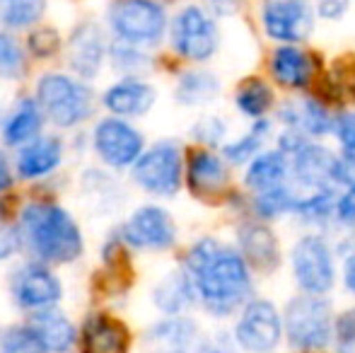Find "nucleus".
<instances>
[{"mask_svg": "<svg viewBox=\"0 0 355 353\" xmlns=\"http://www.w3.org/2000/svg\"><path fill=\"white\" fill-rule=\"evenodd\" d=\"M271 76L278 85L290 89H302L312 83L314 61L307 51L295 44H283L271 56Z\"/></svg>", "mask_w": 355, "mask_h": 353, "instance_id": "18", "label": "nucleus"}, {"mask_svg": "<svg viewBox=\"0 0 355 353\" xmlns=\"http://www.w3.org/2000/svg\"><path fill=\"white\" fill-rule=\"evenodd\" d=\"M234 102L239 112L247 117H263L273 107V92L261 78H247L239 83Z\"/></svg>", "mask_w": 355, "mask_h": 353, "instance_id": "29", "label": "nucleus"}, {"mask_svg": "<svg viewBox=\"0 0 355 353\" xmlns=\"http://www.w3.org/2000/svg\"><path fill=\"white\" fill-rule=\"evenodd\" d=\"M239 10V0H206V12L211 17H232Z\"/></svg>", "mask_w": 355, "mask_h": 353, "instance_id": "45", "label": "nucleus"}, {"mask_svg": "<svg viewBox=\"0 0 355 353\" xmlns=\"http://www.w3.org/2000/svg\"><path fill=\"white\" fill-rule=\"evenodd\" d=\"M268 133H271V123L257 121L247 136H242L234 143H227V146L223 148V155L227 157L230 162H234V165H244V162H249L254 155H257L259 148H261V143L266 141Z\"/></svg>", "mask_w": 355, "mask_h": 353, "instance_id": "31", "label": "nucleus"}, {"mask_svg": "<svg viewBox=\"0 0 355 353\" xmlns=\"http://www.w3.org/2000/svg\"><path fill=\"white\" fill-rule=\"evenodd\" d=\"M187 273L203 307L215 317L232 315L252 293L247 261L213 237H203L189 250Z\"/></svg>", "mask_w": 355, "mask_h": 353, "instance_id": "1", "label": "nucleus"}, {"mask_svg": "<svg viewBox=\"0 0 355 353\" xmlns=\"http://www.w3.org/2000/svg\"><path fill=\"white\" fill-rule=\"evenodd\" d=\"M10 184H12V172H10L8 157H5L3 153H0V191L10 189Z\"/></svg>", "mask_w": 355, "mask_h": 353, "instance_id": "46", "label": "nucleus"}, {"mask_svg": "<svg viewBox=\"0 0 355 353\" xmlns=\"http://www.w3.org/2000/svg\"><path fill=\"white\" fill-rule=\"evenodd\" d=\"M196 353H237L232 346V341L225 339V334H218V336H211V339H203L198 344Z\"/></svg>", "mask_w": 355, "mask_h": 353, "instance_id": "44", "label": "nucleus"}, {"mask_svg": "<svg viewBox=\"0 0 355 353\" xmlns=\"http://www.w3.org/2000/svg\"><path fill=\"white\" fill-rule=\"evenodd\" d=\"M63 160V143L53 136L32 138L24 143L17 155V172L22 179H39L46 177L61 165Z\"/></svg>", "mask_w": 355, "mask_h": 353, "instance_id": "19", "label": "nucleus"}, {"mask_svg": "<svg viewBox=\"0 0 355 353\" xmlns=\"http://www.w3.org/2000/svg\"><path fill=\"white\" fill-rule=\"evenodd\" d=\"M37 104L58 128H73L92 117L94 92L71 76L46 73L37 83Z\"/></svg>", "mask_w": 355, "mask_h": 353, "instance_id": "3", "label": "nucleus"}, {"mask_svg": "<svg viewBox=\"0 0 355 353\" xmlns=\"http://www.w3.org/2000/svg\"><path fill=\"white\" fill-rule=\"evenodd\" d=\"M285 334L300 351H319L334 334L331 305L317 295L293 298L285 307Z\"/></svg>", "mask_w": 355, "mask_h": 353, "instance_id": "4", "label": "nucleus"}, {"mask_svg": "<svg viewBox=\"0 0 355 353\" xmlns=\"http://www.w3.org/2000/svg\"><path fill=\"white\" fill-rule=\"evenodd\" d=\"M193 298H196V291H193V283L187 271L184 273L177 271V273L164 276L153 293L155 305H157L164 315H182L187 307L193 305Z\"/></svg>", "mask_w": 355, "mask_h": 353, "instance_id": "25", "label": "nucleus"}, {"mask_svg": "<svg viewBox=\"0 0 355 353\" xmlns=\"http://www.w3.org/2000/svg\"><path fill=\"white\" fill-rule=\"evenodd\" d=\"M0 353H46L29 325H15L0 336Z\"/></svg>", "mask_w": 355, "mask_h": 353, "instance_id": "33", "label": "nucleus"}, {"mask_svg": "<svg viewBox=\"0 0 355 353\" xmlns=\"http://www.w3.org/2000/svg\"><path fill=\"white\" fill-rule=\"evenodd\" d=\"M112 63L119 68V71L123 73H138V71H145L148 68V56L145 53L138 51V46H133V44H116V46L112 49Z\"/></svg>", "mask_w": 355, "mask_h": 353, "instance_id": "36", "label": "nucleus"}, {"mask_svg": "<svg viewBox=\"0 0 355 353\" xmlns=\"http://www.w3.org/2000/svg\"><path fill=\"white\" fill-rule=\"evenodd\" d=\"M331 339L336 341L338 353H355V307L346 310L336 320Z\"/></svg>", "mask_w": 355, "mask_h": 353, "instance_id": "38", "label": "nucleus"}, {"mask_svg": "<svg viewBox=\"0 0 355 353\" xmlns=\"http://www.w3.org/2000/svg\"><path fill=\"white\" fill-rule=\"evenodd\" d=\"M29 327L39 336L46 353H68L75 346V341H78L75 325L63 312H56L53 307L37 312L32 317V322H29Z\"/></svg>", "mask_w": 355, "mask_h": 353, "instance_id": "22", "label": "nucleus"}, {"mask_svg": "<svg viewBox=\"0 0 355 353\" xmlns=\"http://www.w3.org/2000/svg\"><path fill=\"white\" fill-rule=\"evenodd\" d=\"M283 322L273 302L254 300L244 307L234 329V339L249 353H271L281 344Z\"/></svg>", "mask_w": 355, "mask_h": 353, "instance_id": "11", "label": "nucleus"}, {"mask_svg": "<svg viewBox=\"0 0 355 353\" xmlns=\"http://www.w3.org/2000/svg\"><path fill=\"white\" fill-rule=\"evenodd\" d=\"M239 255L247 261V266H254L263 273H271L281 264V250L278 240L266 225H247L239 230Z\"/></svg>", "mask_w": 355, "mask_h": 353, "instance_id": "21", "label": "nucleus"}, {"mask_svg": "<svg viewBox=\"0 0 355 353\" xmlns=\"http://www.w3.org/2000/svg\"><path fill=\"white\" fill-rule=\"evenodd\" d=\"M193 136L201 143H206V146H215V143H220V138L225 136V123L215 117L201 119V121L196 123V128H193Z\"/></svg>", "mask_w": 355, "mask_h": 353, "instance_id": "41", "label": "nucleus"}, {"mask_svg": "<svg viewBox=\"0 0 355 353\" xmlns=\"http://www.w3.org/2000/svg\"><path fill=\"white\" fill-rule=\"evenodd\" d=\"M334 131H336L338 141H341L346 155L355 157V112L353 114H343L334 121Z\"/></svg>", "mask_w": 355, "mask_h": 353, "instance_id": "40", "label": "nucleus"}, {"mask_svg": "<svg viewBox=\"0 0 355 353\" xmlns=\"http://www.w3.org/2000/svg\"><path fill=\"white\" fill-rule=\"evenodd\" d=\"M46 0H0V22L10 29H27L42 19Z\"/></svg>", "mask_w": 355, "mask_h": 353, "instance_id": "30", "label": "nucleus"}, {"mask_svg": "<svg viewBox=\"0 0 355 353\" xmlns=\"http://www.w3.org/2000/svg\"><path fill=\"white\" fill-rule=\"evenodd\" d=\"M10 291L17 307L32 312H42L53 307L63 295V286L53 271H49L42 261H29L12 273Z\"/></svg>", "mask_w": 355, "mask_h": 353, "instance_id": "12", "label": "nucleus"}, {"mask_svg": "<svg viewBox=\"0 0 355 353\" xmlns=\"http://www.w3.org/2000/svg\"><path fill=\"white\" fill-rule=\"evenodd\" d=\"M157 92L153 85L138 80V78H126L116 83L104 92V107L116 117H143L153 109Z\"/></svg>", "mask_w": 355, "mask_h": 353, "instance_id": "17", "label": "nucleus"}, {"mask_svg": "<svg viewBox=\"0 0 355 353\" xmlns=\"http://www.w3.org/2000/svg\"><path fill=\"white\" fill-rule=\"evenodd\" d=\"M78 339L83 353H128L131 346L126 325L109 315H89Z\"/></svg>", "mask_w": 355, "mask_h": 353, "instance_id": "15", "label": "nucleus"}, {"mask_svg": "<svg viewBox=\"0 0 355 353\" xmlns=\"http://www.w3.org/2000/svg\"><path fill=\"white\" fill-rule=\"evenodd\" d=\"M109 24L121 42L153 46L167 32V12L157 0H116L109 10Z\"/></svg>", "mask_w": 355, "mask_h": 353, "instance_id": "5", "label": "nucleus"}, {"mask_svg": "<svg viewBox=\"0 0 355 353\" xmlns=\"http://www.w3.org/2000/svg\"><path fill=\"white\" fill-rule=\"evenodd\" d=\"M187 182L193 196L198 198H215L227 187V167L211 150H193L189 157Z\"/></svg>", "mask_w": 355, "mask_h": 353, "instance_id": "16", "label": "nucleus"}, {"mask_svg": "<svg viewBox=\"0 0 355 353\" xmlns=\"http://www.w3.org/2000/svg\"><path fill=\"white\" fill-rule=\"evenodd\" d=\"M24 71V53L22 46L10 34L0 32V73L5 78H19Z\"/></svg>", "mask_w": 355, "mask_h": 353, "instance_id": "35", "label": "nucleus"}, {"mask_svg": "<svg viewBox=\"0 0 355 353\" xmlns=\"http://www.w3.org/2000/svg\"><path fill=\"white\" fill-rule=\"evenodd\" d=\"M196 336V325L189 317L169 315L167 320L150 327L145 341L153 346L150 353H187Z\"/></svg>", "mask_w": 355, "mask_h": 353, "instance_id": "23", "label": "nucleus"}, {"mask_svg": "<svg viewBox=\"0 0 355 353\" xmlns=\"http://www.w3.org/2000/svg\"><path fill=\"white\" fill-rule=\"evenodd\" d=\"M293 273L295 281L309 295H324L331 291L334 278V257L329 245L319 235H304L293 247Z\"/></svg>", "mask_w": 355, "mask_h": 353, "instance_id": "9", "label": "nucleus"}, {"mask_svg": "<svg viewBox=\"0 0 355 353\" xmlns=\"http://www.w3.org/2000/svg\"><path fill=\"white\" fill-rule=\"evenodd\" d=\"M220 80L211 71H189L179 78V85L174 89V97L184 107H201L218 97Z\"/></svg>", "mask_w": 355, "mask_h": 353, "instance_id": "28", "label": "nucleus"}, {"mask_svg": "<svg viewBox=\"0 0 355 353\" xmlns=\"http://www.w3.org/2000/svg\"><path fill=\"white\" fill-rule=\"evenodd\" d=\"M281 117L288 121V126L297 128V131H307L312 136H324V133L334 131V121L336 119L327 112L322 102L317 99H304V102H290L281 112Z\"/></svg>", "mask_w": 355, "mask_h": 353, "instance_id": "26", "label": "nucleus"}, {"mask_svg": "<svg viewBox=\"0 0 355 353\" xmlns=\"http://www.w3.org/2000/svg\"><path fill=\"white\" fill-rule=\"evenodd\" d=\"M334 165H336V157L331 155V150L322 146L300 143L293 150V175L300 184L309 187L312 191L324 189V184L331 182Z\"/></svg>", "mask_w": 355, "mask_h": 353, "instance_id": "20", "label": "nucleus"}, {"mask_svg": "<svg viewBox=\"0 0 355 353\" xmlns=\"http://www.w3.org/2000/svg\"><path fill=\"white\" fill-rule=\"evenodd\" d=\"M220 46V32L215 17L201 5H187L177 12L172 22V49L182 58L203 63L215 56Z\"/></svg>", "mask_w": 355, "mask_h": 353, "instance_id": "6", "label": "nucleus"}, {"mask_svg": "<svg viewBox=\"0 0 355 353\" xmlns=\"http://www.w3.org/2000/svg\"><path fill=\"white\" fill-rule=\"evenodd\" d=\"M295 193L290 191L288 187H276L271 189V191H263L261 196L257 198V203H254V211H257L259 218H276L281 216V213H293V206H295Z\"/></svg>", "mask_w": 355, "mask_h": 353, "instance_id": "34", "label": "nucleus"}, {"mask_svg": "<svg viewBox=\"0 0 355 353\" xmlns=\"http://www.w3.org/2000/svg\"><path fill=\"white\" fill-rule=\"evenodd\" d=\"M336 216L343 225L355 227V182L348 184V189L341 193V198L336 201Z\"/></svg>", "mask_w": 355, "mask_h": 353, "instance_id": "42", "label": "nucleus"}, {"mask_svg": "<svg viewBox=\"0 0 355 353\" xmlns=\"http://www.w3.org/2000/svg\"><path fill=\"white\" fill-rule=\"evenodd\" d=\"M27 46L37 58H49V56H53V53H58V49H61V37H58L56 29L42 27L29 34Z\"/></svg>", "mask_w": 355, "mask_h": 353, "instance_id": "37", "label": "nucleus"}, {"mask_svg": "<svg viewBox=\"0 0 355 353\" xmlns=\"http://www.w3.org/2000/svg\"><path fill=\"white\" fill-rule=\"evenodd\" d=\"M19 225V237H24L34 257L46 264H73L85 250L83 230L58 203H29Z\"/></svg>", "mask_w": 355, "mask_h": 353, "instance_id": "2", "label": "nucleus"}, {"mask_svg": "<svg viewBox=\"0 0 355 353\" xmlns=\"http://www.w3.org/2000/svg\"><path fill=\"white\" fill-rule=\"evenodd\" d=\"M19 242H22L19 230H15V227H0V261H8L19 250Z\"/></svg>", "mask_w": 355, "mask_h": 353, "instance_id": "43", "label": "nucleus"}, {"mask_svg": "<svg viewBox=\"0 0 355 353\" xmlns=\"http://www.w3.org/2000/svg\"><path fill=\"white\" fill-rule=\"evenodd\" d=\"M121 240L136 250L162 252L177 242V225L159 206H141L121 227Z\"/></svg>", "mask_w": 355, "mask_h": 353, "instance_id": "13", "label": "nucleus"}, {"mask_svg": "<svg viewBox=\"0 0 355 353\" xmlns=\"http://www.w3.org/2000/svg\"><path fill=\"white\" fill-rule=\"evenodd\" d=\"M107 56V44H104V34L99 24L83 22L75 27L68 42V63L80 78H94L99 73Z\"/></svg>", "mask_w": 355, "mask_h": 353, "instance_id": "14", "label": "nucleus"}, {"mask_svg": "<svg viewBox=\"0 0 355 353\" xmlns=\"http://www.w3.org/2000/svg\"><path fill=\"white\" fill-rule=\"evenodd\" d=\"M353 0H312L314 15L324 22H338L348 15Z\"/></svg>", "mask_w": 355, "mask_h": 353, "instance_id": "39", "label": "nucleus"}, {"mask_svg": "<svg viewBox=\"0 0 355 353\" xmlns=\"http://www.w3.org/2000/svg\"><path fill=\"white\" fill-rule=\"evenodd\" d=\"M329 89L336 94L341 102H355V56L346 53V56L336 58L329 73Z\"/></svg>", "mask_w": 355, "mask_h": 353, "instance_id": "32", "label": "nucleus"}, {"mask_svg": "<svg viewBox=\"0 0 355 353\" xmlns=\"http://www.w3.org/2000/svg\"><path fill=\"white\" fill-rule=\"evenodd\" d=\"M44 123V114L39 109V104L34 99H22L17 107L10 112V117L5 119L0 136H3L5 146H24L32 138L39 136Z\"/></svg>", "mask_w": 355, "mask_h": 353, "instance_id": "24", "label": "nucleus"}, {"mask_svg": "<svg viewBox=\"0 0 355 353\" xmlns=\"http://www.w3.org/2000/svg\"><path fill=\"white\" fill-rule=\"evenodd\" d=\"M182 150L172 141H162L133 162V182L155 196H174L182 187Z\"/></svg>", "mask_w": 355, "mask_h": 353, "instance_id": "7", "label": "nucleus"}, {"mask_svg": "<svg viewBox=\"0 0 355 353\" xmlns=\"http://www.w3.org/2000/svg\"><path fill=\"white\" fill-rule=\"evenodd\" d=\"M92 143H94V153L99 155V160L112 167V170L131 167L133 162L138 160V155L143 153L141 131L119 117L102 119V121L94 126Z\"/></svg>", "mask_w": 355, "mask_h": 353, "instance_id": "10", "label": "nucleus"}, {"mask_svg": "<svg viewBox=\"0 0 355 353\" xmlns=\"http://www.w3.org/2000/svg\"><path fill=\"white\" fill-rule=\"evenodd\" d=\"M314 19L312 0H263L261 5V27L273 42H307L314 32Z\"/></svg>", "mask_w": 355, "mask_h": 353, "instance_id": "8", "label": "nucleus"}, {"mask_svg": "<svg viewBox=\"0 0 355 353\" xmlns=\"http://www.w3.org/2000/svg\"><path fill=\"white\" fill-rule=\"evenodd\" d=\"M285 175H288V157H285L283 150H268L261 153L252 160L247 170V177H244V184L254 191L263 193L271 191V189L281 187L285 182Z\"/></svg>", "mask_w": 355, "mask_h": 353, "instance_id": "27", "label": "nucleus"}, {"mask_svg": "<svg viewBox=\"0 0 355 353\" xmlns=\"http://www.w3.org/2000/svg\"><path fill=\"white\" fill-rule=\"evenodd\" d=\"M343 281H346V288L351 293H355V255L348 257L346 268H343Z\"/></svg>", "mask_w": 355, "mask_h": 353, "instance_id": "47", "label": "nucleus"}]
</instances>
